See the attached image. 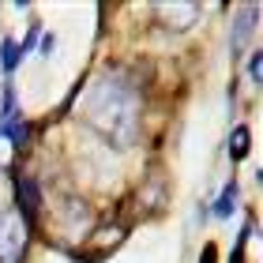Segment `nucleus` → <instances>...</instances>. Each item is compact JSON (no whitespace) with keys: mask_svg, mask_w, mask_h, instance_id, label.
Returning a JSON list of instances; mask_svg holds the SVG:
<instances>
[{"mask_svg":"<svg viewBox=\"0 0 263 263\" xmlns=\"http://www.w3.org/2000/svg\"><path fill=\"white\" fill-rule=\"evenodd\" d=\"M83 121L113 147L128 151L139 139V90L113 71L94 79L87 87V98H83Z\"/></svg>","mask_w":263,"mask_h":263,"instance_id":"1","label":"nucleus"},{"mask_svg":"<svg viewBox=\"0 0 263 263\" xmlns=\"http://www.w3.org/2000/svg\"><path fill=\"white\" fill-rule=\"evenodd\" d=\"M30 245V230L15 207H0V263H23Z\"/></svg>","mask_w":263,"mask_h":263,"instance_id":"2","label":"nucleus"},{"mask_svg":"<svg viewBox=\"0 0 263 263\" xmlns=\"http://www.w3.org/2000/svg\"><path fill=\"white\" fill-rule=\"evenodd\" d=\"M154 15L162 19V27L170 30H188L192 23L199 19V4H192V0H177V4H158L154 8Z\"/></svg>","mask_w":263,"mask_h":263,"instance_id":"3","label":"nucleus"},{"mask_svg":"<svg viewBox=\"0 0 263 263\" xmlns=\"http://www.w3.org/2000/svg\"><path fill=\"white\" fill-rule=\"evenodd\" d=\"M15 196H19V218L27 222V230L38 222L42 214V192H38V181L34 177H19L15 181Z\"/></svg>","mask_w":263,"mask_h":263,"instance_id":"4","label":"nucleus"},{"mask_svg":"<svg viewBox=\"0 0 263 263\" xmlns=\"http://www.w3.org/2000/svg\"><path fill=\"white\" fill-rule=\"evenodd\" d=\"M256 19H259V4H248V8H245V19L233 23V30H230V49H233V57L241 53V45L248 42V34H252Z\"/></svg>","mask_w":263,"mask_h":263,"instance_id":"5","label":"nucleus"},{"mask_svg":"<svg viewBox=\"0 0 263 263\" xmlns=\"http://www.w3.org/2000/svg\"><path fill=\"white\" fill-rule=\"evenodd\" d=\"M237 199H241V188H237V181H230L222 188L218 203H214V218H230V214L237 211Z\"/></svg>","mask_w":263,"mask_h":263,"instance_id":"6","label":"nucleus"},{"mask_svg":"<svg viewBox=\"0 0 263 263\" xmlns=\"http://www.w3.org/2000/svg\"><path fill=\"white\" fill-rule=\"evenodd\" d=\"M248 143H252V132H248V124H237V128L230 132V158H233V162L248 158Z\"/></svg>","mask_w":263,"mask_h":263,"instance_id":"7","label":"nucleus"},{"mask_svg":"<svg viewBox=\"0 0 263 263\" xmlns=\"http://www.w3.org/2000/svg\"><path fill=\"white\" fill-rule=\"evenodd\" d=\"M8 139L15 143V154H27V147H30V121H27V117L8 128Z\"/></svg>","mask_w":263,"mask_h":263,"instance_id":"8","label":"nucleus"},{"mask_svg":"<svg viewBox=\"0 0 263 263\" xmlns=\"http://www.w3.org/2000/svg\"><path fill=\"white\" fill-rule=\"evenodd\" d=\"M19 61H23V53H19V42L4 38V42H0V68H4V71H15V68H19Z\"/></svg>","mask_w":263,"mask_h":263,"instance_id":"9","label":"nucleus"},{"mask_svg":"<svg viewBox=\"0 0 263 263\" xmlns=\"http://www.w3.org/2000/svg\"><path fill=\"white\" fill-rule=\"evenodd\" d=\"M199 263H218V245H214V241H207V245H203Z\"/></svg>","mask_w":263,"mask_h":263,"instance_id":"10","label":"nucleus"},{"mask_svg":"<svg viewBox=\"0 0 263 263\" xmlns=\"http://www.w3.org/2000/svg\"><path fill=\"white\" fill-rule=\"evenodd\" d=\"M248 76H252V83H259V76H263V57L259 53H252V61H248Z\"/></svg>","mask_w":263,"mask_h":263,"instance_id":"11","label":"nucleus"},{"mask_svg":"<svg viewBox=\"0 0 263 263\" xmlns=\"http://www.w3.org/2000/svg\"><path fill=\"white\" fill-rule=\"evenodd\" d=\"M34 42H38V27H30V30H27V38H23V42H19V53H23V57H27V53L34 49Z\"/></svg>","mask_w":263,"mask_h":263,"instance_id":"12","label":"nucleus"},{"mask_svg":"<svg viewBox=\"0 0 263 263\" xmlns=\"http://www.w3.org/2000/svg\"><path fill=\"white\" fill-rule=\"evenodd\" d=\"M57 49V38H53V34H45V38H42V57H49Z\"/></svg>","mask_w":263,"mask_h":263,"instance_id":"13","label":"nucleus"},{"mask_svg":"<svg viewBox=\"0 0 263 263\" xmlns=\"http://www.w3.org/2000/svg\"><path fill=\"white\" fill-rule=\"evenodd\" d=\"M230 263H245V248H241V245L233 248V259H230Z\"/></svg>","mask_w":263,"mask_h":263,"instance_id":"14","label":"nucleus"}]
</instances>
